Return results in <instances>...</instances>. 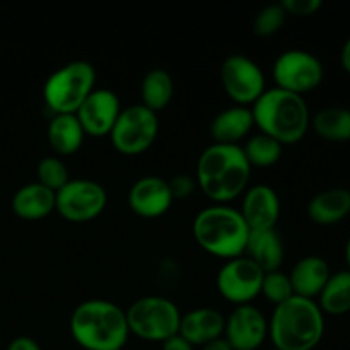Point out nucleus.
<instances>
[{"instance_id": "nucleus-1", "label": "nucleus", "mask_w": 350, "mask_h": 350, "mask_svg": "<svg viewBox=\"0 0 350 350\" xmlns=\"http://www.w3.org/2000/svg\"><path fill=\"white\" fill-rule=\"evenodd\" d=\"M252 166L241 146L212 144L200 154L195 170L198 188L214 204L228 205L248 188Z\"/></svg>"}, {"instance_id": "nucleus-2", "label": "nucleus", "mask_w": 350, "mask_h": 350, "mask_svg": "<svg viewBox=\"0 0 350 350\" xmlns=\"http://www.w3.org/2000/svg\"><path fill=\"white\" fill-rule=\"evenodd\" d=\"M70 335L84 350H122L130 337L125 310L113 301H84L72 311Z\"/></svg>"}, {"instance_id": "nucleus-3", "label": "nucleus", "mask_w": 350, "mask_h": 350, "mask_svg": "<svg viewBox=\"0 0 350 350\" xmlns=\"http://www.w3.org/2000/svg\"><path fill=\"white\" fill-rule=\"evenodd\" d=\"M255 126L282 146L301 142L310 130L311 115L304 96L284 89H265L252 106Z\"/></svg>"}, {"instance_id": "nucleus-4", "label": "nucleus", "mask_w": 350, "mask_h": 350, "mask_svg": "<svg viewBox=\"0 0 350 350\" xmlns=\"http://www.w3.org/2000/svg\"><path fill=\"white\" fill-rule=\"evenodd\" d=\"M325 334V314L317 301L293 296L273 310L269 337L277 350H313Z\"/></svg>"}, {"instance_id": "nucleus-5", "label": "nucleus", "mask_w": 350, "mask_h": 350, "mask_svg": "<svg viewBox=\"0 0 350 350\" xmlns=\"http://www.w3.org/2000/svg\"><path fill=\"white\" fill-rule=\"evenodd\" d=\"M193 238L208 255L231 260L245 255L250 228L239 208L215 204L202 208L193 219Z\"/></svg>"}, {"instance_id": "nucleus-6", "label": "nucleus", "mask_w": 350, "mask_h": 350, "mask_svg": "<svg viewBox=\"0 0 350 350\" xmlns=\"http://www.w3.org/2000/svg\"><path fill=\"white\" fill-rule=\"evenodd\" d=\"M96 68L88 60H74L55 70L43 85V99L53 115H75L94 91Z\"/></svg>"}, {"instance_id": "nucleus-7", "label": "nucleus", "mask_w": 350, "mask_h": 350, "mask_svg": "<svg viewBox=\"0 0 350 350\" xmlns=\"http://www.w3.org/2000/svg\"><path fill=\"white\" fill-rule=\"evenodd\" d=\"M125 314L130 334L140 340L163 344L180 330V310L173 301L163 296L140 297Z\"/></svg>"}, {"instance_id": "nucleus-8", "label": "nucleus", "mask_w": 350, "mask_h": 350, "mask_svg": "<svg viewBox=\"0 0 350 350\" xmlns=\"http://www.w3.org/2000/svg\"><path fill=\"white\" fill-rule=\"evenodd\" d=\"M157 133V113L150 111L144 105H132L122 108L115 126L109 132V140L116 152L132 157L147 152L156 142Z\"/></svg>"}, {"instance_id": "nucleus-9", "label": "nucleus", "mask_w": 350, "mask_h": 350, "mask_svg": "<svg viewBox=\"0 0 350 350\" xmlns=\"http://www.w3.org/2000/svg\"><path fill=\"white\" fill-rule=\"evenodd\" d=\"M108 204V191L101 183L88 178L68 180L55 193V211L68 222L84 224L103 214Z\"/></svg>"}, {"instance_id": "nucleus-10", "label": "nucleus", "mask_w": 350, "mask_h": 350, "mask_svg": "<svg viewBox=\"0 0 350 350\" xmlns=\"http://www.w3.org/2000/svg\"><path fill=\"white\" fill-rule=\"evenodd\" d=\"M325 75L323 64L317 55L306 50L282 51L273 62L272 77L275 88L293 94H306L321 84Z\"/></svg>"}, {"instance_id": "nucleus-11", "label": "nucleus", "mask_w": 350, "mask_h": 350, "mask_svg": "<svg viewBox=\"0 0 350 350\" xmlns=\"http://www.w3.org/2000/svg\"><path fill=\"white\" fill-rule=\"evenodd\" d=\"M221 84L236 105L250 108V105H255L265 92V74L262 67L246 55H229L221 65Z\"/></svg>"}, {"instance_id": "nucleus-12", "label": "nucleus", "mask_w": 350, "mask_h": 350, "mask_svg": "<svg viewBox=\"0 0 350 350\" xmlns=\"http://www.w3.org/2000/svg\"><path fill=\"white\" fill-rule=\"evenodd\" d=\"M263 275L265 272L243 255L226 260L215 277V286L226 301L234 306H243L252 304L260 296Z\"/></svg>"}, {"instance_id": "nucleus-13", "label": "nucleus", "mask_w": 350, "mask_h": 350, "mask_svg": "<svg viewBox=\"0 0 350 350\" xmlns=\"http://www.w3.org/2000/svg\"><path fill=\"white\" fill-rule=\"evenodd\" d=\"M232 350H256L269 337V320L253 304L236 306L224 323V335Z\"/></svg>"}, {"instance_id": "nucleus-14", "label": "nucleus", "mask_w": 350, "mask_h": 350, "mask_svg": "<svg viewBox=\"0 0 350 350\" xmlns=\"http://www.w3.org/2000/svg\"><path fill=\"white\" fill-rule=\"evenodd\" d=\"M120 113H122V103L116 92H113L111 89H94L82 103L75 116L84 129L85 135L105 137L109 135Z\"/></svg>"}, {"instance_id": "nucleus-15", "label": "nucleus", "mask_w": 350, "mask_h": 350, "mask_svg": "<svg viewBox=\"0 0 350 350\" xmlns=\"http://www.w3.org/2000/svg\"><path fill=\"white\" fill-rule=\"evenodd\" d=\"M126 202L130 211L139 217L156 219L170 211L174 198L167 180L161 176H144L130 187Z\"/></svg>"}, {"instance_id": "nucleus-16", "label": "nucleus", "mask_w": 350, "mask_h": 350, "mask_svg": "<svg viewBox=\"0 0 350 350\" xmlns=\"http://www.w3.org/2000/svg\"><path fill=\"white\" fill-rule=\"evenodd\" d=\"M250 231L275 229L280 217V198L269 185H255L243 193V205L239 208Z\"/></svg>"}, {"instance_id": "nucleus-17", "label": "nucleus", "mask_w": 350, "mask_h": 350, "mask_svg": "<svg viewBox=\"0 0 350 350\" xmlns=\"http://www.w3.org/2000/svg\"><path fill=\"white\" fill-rule=\"evenodd\" d=\"M226 318L214 308H197L181 314L178 334L193 347H202L224 335Z\"/></svg>"}, {"instance_id": "nucleus-18", "label": "nucleus", "mask_w": 350, "mask_h": 350, "mask_svg": "<svg viewBox=\"0 0 350 350\" xmlns=\"http://www.w3.org/2000/svg\"><path fill=\"white\" fill-rule=\"evenodd\" d=\"M255 126L252 108L248 106H231L219 111L211 122V137L214 144L239 146L243 139L250 135Z\"/></svg>"}, {"instance_id": "nucleus-19", "label": "nucleus", "mask_w": 350, "mask_h": 350, "mask_svg": "<svg viewBox=\"0 0 350 350\" xmlns=\"http://www.w3.org/2000/svg\"><path fill=\"white\" fill-rule=\"evenodd\" d=\"M330 275V265L327 263V260L318 255L304 256L293 267L289 273L294 296L314 301V297L320 296V293L323 291Z\"/></svg>"}, {"instance_id": "nucleus-20", "label": "nucleus", "mask_w": 350, "mask_h": 350, "mask_svg": "<svg viewBox=\"0 0 350 350\" xmlns=\"http://www.w3.org/2000/svg\"><path fill=\"white\" fill-rule=\"evenodd\" d=\"M245 256L256 263L265 273L280 270L284 256H286L282 236L277 232V229L250 231Z\"/></svg>"}, {"instance_id": "nucleus-21", "label": "nucleus", "mask_w": 350, "mask_h": 350, "mask_svg": "<svg viewBox=\"0 0 350 350\" xmlns=\"http://www.w3.org/2000/svg\"><path fill=\"white\" fill-rule=\"evenodd\" d=\"M350 214V190L327 188L314 195L308 204V215L314 224L334 226Z\"/></svg>"}, {"instance_id": "nucleus-22", "label": "nucleus", "mask_w": 350, "mask_h": 350, "mask_svg": "<svg viewBox=\"0 0 350 350\" xmlns=\"http://www.w3.org/2000/svg\"><path fill=\"white\" fill-rule=\"evenodd\" d=\"M12 211L23 221H41L55 211V191L36 183L21 187L12 197Z\"/></svg>"}, {"instance_id": "nucleus-23", "label": "nucleus", "mask_w": 350, "mask_h": 350, "mask_svg": "<svg viewBox=\"0 0 350 350\" xmlns=\"http://www.w3.org/2000/svg\"><path fill=\"white\" fill-rule=\"evenodd\" d=\"M46 137L58 156H72L81 150L85 132L75 115H53L48 123Z\"/></svg>"}, {"instance_id": "nucleus-24", "label": "nucleus", "mask_w": 350, "mask_h": 350, "mask_svg": "<svg viewBox=\"0 0 350 350\" xmlns=\"http://www.w3.org/2000/svg\"><path fill=\"white\" fill-rule=\"evenodd\" d=\"M318 137L330 142L350 140V109L344 106H327L314 113L310 123Z\"/></svg>"}, {"instance_id": "nucleus-25", "label": "nucleus", "mask_w": 350, "mask_h": 350, "mask_svg": "<svg viewBox=\"0 0 350 350\" xmlns=\"http://www.w3.org/2000/svg\"><path fill=\"white\" fill-rule=\"evenodd\" d=\"M174 94V82L173 77L167 70L164 68H152L150 72H147L146 77L142 79V84H140V98L146 108H149L150 111L159 113L166 108L171 103Z\"/></svg>"}, {"instance_id": "nucleus-26", "label": "nucleus", "mask_w": 350, "mask_h": 350, "mask_svg": "<svg viewBox=\"0 0 350 350\" xmlns=\"http://www.w3.org/2000/svg\"><path fill=\"white\" fill-rule=\"evenodd\" d=\"M318 306L323 314L340 317L350 311V270L332 273L318 296Z\"/></svg>"}, {"instance_id": "nucleus-27", "label": "nucleus", "mask_w": 350, "mask_h": 350, "mask_svg": "<svg viewBox=\"0 0 350 350\" xmlns=\"http://www.w3.org/2000/svg\"><path fill=\"white\" fill-rule=\"evenodd\" d=\"M282 144L277 142L275 139L258 132L250 137L245 146H241V149L252 170L253 167L265 170V167H272L279 163L282 157Z\"/></svg>"}, {"instance_id": "nucleus-28", "label": "nucleus", "mask_w": 350, "mask_h": 350, "mask_svg": "<svg viewBox=\"0 0 350 350\" xmlns=\"http://www.w3.org/2000/svg\"><path fill=\"white\" fill-rule=\"evenodd\" d=\"M38 183L46 187L48 190L57 193L62 187L68 183L70 176H68V170L65 166L64 161L58 156H48L38 163L36 167Z\"/></svg>"}, {"instance_id": "nucleus-29", "label": "nucleus", "mask_w": 350, "mask_h": 350, "mask_svg": "<svg viewBox=\"0 0 350 350\" xmlns=\"http://www.w3.org/2000/svg\"><path fill=\"white\" fill-rule=\"evenodd\" d=\"M260 296L265 297V299L269 301V303H272L273 306H279V304L291 299V297L294 296V291L289 279V273H284L282 270L265 273L262 280Z\"/></svg>"}, {"instance_id": "nucleus-30", "label": "nucleus", "mask_w": 350, "mask_h": 350, "mask_svg": "<svg viewBox=\"0 0 350 350\" xmlns=\"http://www.w3.org/2000/svg\"><path fill=\"white\" fill-rule=\"evenodd\" d=\"M286 19L287 14L284 7L280 3H270V5H265L256 14L255 23H253V31L260 38L273 36V34H277L282 29Z\"/></svg>"}, {"instance_id": "nucleus-31", "label": "nucleus", "mask_w": 350, "mask_h": 350, "mask_svg": "<svg viewBox=\"0 0 350 350\" xmlns=\"http://www.w3.org/2000/svg\"><path fill=\"white\" fill-rule=\"evenodd\" d=\"M170 185L171 195H173L174 200H181V198H187L190 195H193V191L197 190V180L191 174H176L171 180H167Z\"/></svg>"}, {"instance_id": "nucleus-32", "label": "nucleus", "mask_w": 350, "mask_h": 350, "mask_svg": "<svg viewBox=\"0 0 350 350\" xmlns=\"http://www.w3.org/2000/svg\"><path fill=\"white\" fill-rule=\"evenodd\" d=\"M280 5L284 7L287 16L308 17L321 9V0H282Z\"/></svg>"}, {"instance_id": "nucleus-33", "label": "nucleus", "mask_w": 350, "mask_h": 350, "mask_svg": "<svg viewBox=\"0 0 350 350\" xmlns=\"http://www.w3.org/2000/svg\"><path fill=\"white\" fill-rule=\"evenodd\" d=\"M161 345H163V350H195L193 345L188 344V342L185 340L180 334L170 337L167 340H164Z\"/></svg>"}, {"instance_id": "nucleus-34", "label": "nucleus", "mask_w": 350, "mask_h": 350, "mask_svg": "<svg viewBox=\"0 0 350 350\" xmlns=\"http://www.w3.org/2000/svg\"><path fill=\"white\" fill-rule=\"evenodd\" d=\"M7 350H41L40 344L31 337H16Z\"/></svg>"}, {"instance_id": "nucleus-35", "label": "nucleus", "mask_w": 350, "mask_h": 350, "mask_svg": "<svg viewBox=\"0 0 350 350\" xmlns=\"http://www.w3.org/2000/svg\"><path fill=\"white\" fill-rule=\"evenodd\" d=\"M200 350H232V349L224 337H219L215 338V340L208 342V344L202 345Z\"/></svg>"}, {"instance_id": "nucleus-36", "label": "nucleus", "mask_w": 350, "mask_h": 350, "mask_svg": "<svg viewBox=\"0 0 350 350\" xmlns=\"http://www.w3.org/2000/svg\"><path fill=\"white\" fill-rule=\"evenodd\" d=\"M340 64H342V67H344V70L347 72V74H350V36L344 43V46H342Z\"/></svg>"}, {"instance_id": "nucleus-37", "label": "nucleus", "mask_w": 350, "mask_h": 350, "mask_svg": "<svg viewBox=\"0 0 350 350\" xmlns=\"http://www.w3.org/2000/svg\"><path fill=\"white\" fill-rule=\"evenodd\" d=\"M345 260H347V270H350V236L347 239V245H345Z\"/></svg>"}, {"instance_id": "nucleus-38", "label": "nucleus", "mask_w": 350, "mask_h": 350, "mask_svg": "<svg viewBox=\"0 0 350 350\" xmlns=\"http://www.w3.org/2000/svg\"><path fill=\"white\" fill-rule=\"evenodd\" d=\"M270 350H277V349H270Z\"/></svg>"}, {"instance_id": "nucleus-39", "label": "nucleus", "mask_w": 350, "mask_h": 350, "mask_svg": "<svg viewBox=\"0 0 350 350\" xmlns=\"http://www.w3.org/2000/svg\"><path fill=\"white\" fill-rule=\"evenodd\" d=\"M349 109H350V108H349Z\"/></svg>"}]
</instances>
